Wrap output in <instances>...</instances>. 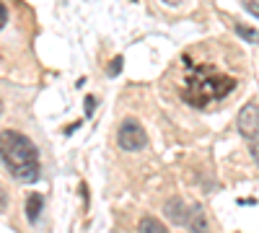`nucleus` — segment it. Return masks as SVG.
Instances as JSON below:
<instances>
[{
	"label": "nucleus",
	"instance_id": "nucleus-15",
	"mask_svg": "<svg viewBox=\"0 0 259 233\" xmlns=\"http://www.w3.org/2000/svg\"><path fill=\"white\" fill-rule=\"evenodd\" d=\"M3 207H6V192L0 189V210H3Z\"/></svg>",
	"mask_w": 259,
	"mask_h": 233
},
{
	"label": "nucleus",
	"instance_id": "nucleus-16",
	"mask_svg": "<svg viewBox=\"0 0 259 233\" xmlns=\"http://www.w3.org/2000/svg\"><path fill=\"white\" fill-rule=\"evenodd\" d=\"M163 3H168V6H179V3H184V0H163Z\"/></svg>",
	"mask_w": 259,
	"mask_h": 233
},
{
	"label": "nucleus",
	"instance_id": "nucleus-9",
	"mask_svg": "<svg viewBox=\"0 0 259 233\" xmlns=\"http://www.w3.org/2000/svg\"><path fill=\"white\" fill-rule=\"evenodd\" d=\"M236 34H239L241 39H246V41H251V44L259 41V31L251 29V26H244V24H236Z\"/></svg>",
	"mask_w": 259,
	"mask_h": 233
},
{
	"label": "nucleus",
	"instance_id": "nucleus-6",
	"mask_svg": "<svg viewBox=\"0 0 259 233\" xmlns=\"http://www.w3.org/2000/svg\"><path fill=\"white\" fill-rule=\"evenodd\" d=\"M163 210H166V218H168L171 223H177V225H182V228H184L187 215H189V205H187L184 200H179V197L168 200V202L163 205Z\"/></svg>",
	"mask_w": 259,
	"mask_h": 233
},
{
	"label": "nucleus",
	"instance_id": "nucleus-11",
	"mask_svg": "<svg viewBox=\"0 0 259 233\" xmlns=\"http://www.w3.org/2000/svg\"><path fill=\"white\" fill-rule=\"evenodd\" d=\"M119 70H122V57H114V62L109 65V75H119Z\"/></svg>",
	"mask_w": 259,
	"mask_h": 233
},
{
	"label": "nucleus",
	"instance_id": "nucleus-4",
	"mask_svg": "<svg viewBox=\"0 0 259 233\" xmlns=\"http://www.w3.org/2000/svg\"><path fill=\"white\" fill-rule=\"evenodd\" d=\"M236 122H239V132L246 140H256L259 137V107L256 104H244Z\"/></svg>",
	"mask_w": 259,
	"mask_h": 233
},
{
	"label": "nucleus",
	"instance_id": "nucleus-8",
	"mask_svg": "<svg viewBox=\"0 0 259 233\" xmlns=\"http://www.w3.org/2000/svg\"><path fill=\"white\" fill-rule=\"evenodd\" d=\"M41 205H45V200H41V195H31V197L26 200V218H29L31 223H36Z\"/></svg>",
	"mask_w": 259,
	"mask_h": 233
},
{
	"label": "nucleus",
	"instance_id": "nucleus-14",
	"mask_svg": "<svg viewBox=\"0 0 259 233\" xmlns=\"http://www.w3.org/2000/svg\"><path fill=\"white\" fill-rule=\"evenodd\" d=\"M6 21H8V11H6V6L0 3V29L6 26Z\"/></svg>",
	"mask_w": 259,
	"mask_h": 233
},
{
	"label": "nucleus",
	"instance_id": "nucleus-10",
	"mask_svg": "<svg viewBox=\"0 0 259 233\" xmlns=\"http://www.w3.org/2000/svg\"><path fill=\"white\" fill-rule=\"evenodd\" d=\"M241 3H244V8H246L251 16L259 18V0H241Z\"/></svg>",
	"mask_w": 259,
	"mask_h": 233
},
{
	"label": "nucleus",
	"instance_id": "nucleus-1",
	"mask_svg": "<svg viewBox=\"0 0 259 233\" xmlns=\"http://www.w3.org/2000/svg\"><path fill=\"white\" fill-rule=\"evenodd\" d=\"M179 68H182V75L177 80L179 96L194 109H207L210 104L226 99L228 94H233L236 83H239L233 75L223 73L215 62L197 60L192 55H182Z\"/></svg>",
	"mask_w": 259,
	"mask_h": 233
},
{
	"label": "nucleus",
	"instance_id": "nucleus-13",
	"mask_svg": "<svg viewBox=\"0 0 259 233\" xmlns=\"http://www.w3.org/2000/svg\"><path fill=\"white\" fill-rule=\"evenodd\" d=\"M249 151H251V158H254V163L259 166V140H254V143H251V148H249Z\"/></svg>",
	"mask_w": 259,
	"mask_h": 233
},
{
	"label": "nucleus",
	"instance_id": "nucleus-3",
	"mask_svg": "<svg viewBox=\"0 0 259 233\" xmlns=\"http://www.w3.org/2000/svg\"><path fill=\"white\" fill-rule=\"evenodd\" d=\"M117 143L122 151H143L148 145V135L138 119H124L117 130Z\"/></svg>",
	"mask_w": 259,
	"mask_h": 233
},
{
	"label": "nucleus",
	"instance_id": "nucleus-12",
	"mask_svg": "<svg viewBox=\"0 0 259 233\" xmlns=\"http://www.w3.org/2000/svg\"><path fill=\"white\" fill-rule=\"evenodd\" d=\"M94 109H96V99H94V96H89V99H85V114L91 117V114H94Z\"/></svg>",
	"mask_w": 259,
	"mask_h": 233
},
{
	"label": "nucleus",
	"instance_id": "nucleus-7",
	"mask_svg": "<svg viewBox=\"0 0 259 233\" xmlns=\"http://www.w3.org/2000/svg\"><path fill=\"white\" fill-rule=\"evenodd\" d=\"M138 230H140V233H168V228H166L158 218H153V215H145V218L140 220Z\"/></svg>",
	"mask_w": 259,
	"mask_h": 233
},
{
	"label": "nucleus",
	"instance_id": "nucleus-17",
	"mask_svg": "<svg viewBox=\"0 0 259 233\" xmlns=\"http://www.w3.org/2000/svg\"><path fill=\"white\" fill-rule=\"evenodd\" d=\"M0 114H3V101H0Z\"/></svg>",
	"mask_w": 259,
	"mask_h": 233
},
{
	"label": "nucleus",
	"instance_id": "nucleus-2",
	"mask_svg": "<svg viewBox=\"0 0 259 233\" xmlns=\"http://www.w3.org/2000/svg\"><path fill=\"white\" fill-rule=\"evenodd\" d=\"M0 161L13 174V179L34 184L39 179V153L36 145L16 130H3L0 132Z\"/></svg>",
	"mask_w": 259,
	"mask_h": 233
},
{
	"label": "nucleus",
	"instance_id": "nucleus-5",
	"mask_svg": "<svg viewBox=\"0 0 259 233\" xmlns=\"http://www.w3.org/2000/svg\"><path fill=\"white\" fill-rule=\"evenodd\" d=\"M184 228L189 233H207L210 230V220L205 215V210L200 205H189V215H187V223Z\"/></svg>",
	"mask_w": 259,
	"mask_h": 233
}]
</instances>
